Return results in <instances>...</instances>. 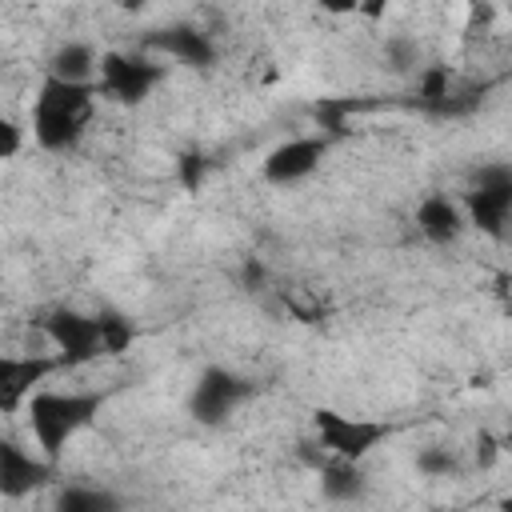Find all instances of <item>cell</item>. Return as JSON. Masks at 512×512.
Masks as SVG:
<instances>
[{
    "label": "cell",
    "instance_id": "7402d4cb",
    "mask_svg": "<svg viewBox=\"0 0 512 512\" xmlns=\"http://www.w3.org/2000/svg\"><path fill=\"white\" fill-rule=\"evenodd\" d=\"M496 456H500V440L488 436V432H480V436H476V464H480V468H492Z\"/></svg>",
    "mask_w": 512,
    "mask_h": 512
},
{
    "label": "cell",
    "instance_id": "8992f818",
    "mask_svg": "<svg viewBox=\"0 0 512 512\" xmlns=\"http://www.w3.org/2000/svg\"><path fill=\"white\" fill-rule=\"evenodd\" d=\"M44 336L56 348L64 368H80L92 364L96 356H104V336H100V316H84L72 308H56L44 316Z\"/></svg>",
    "mask_w": 512,
    "mask_h": 512
},
{
    "label": "cell",
    "instance_id": "5bb4252c",
    "mask_svg": "<svg viewBox=\"0 0 512 512\" xmlns=\"http://www.w3.org/2000/svg\"><path fill=\"white\" fill-rule=\"evenodd\" d=\"M368 488L364 480V468L360 460H340V456H328L320 464V492L324 500H336V504H348V500H360Z\"/></svg>",
    "mask_w": 512,
    "mask_h": 512
},
{
    "label": "cell",
    "instance_id": "5b68a950",
    "mask_svg": "<svg viewBox=\"0 0 512 512\" xmlns=\"http://www.w3.org/2000/svg\"><path fill=\"white\" fill-rule=\"evenodd\" d=\"M164 64L152 56H136V52H104L100 56V92L120 100V104H144L152 96V88L160 84Z\"/></svg>",
    "mask_w": 512,
    "mask_h": 512
},
{
    "label": "cell",
    "instance_id": "ffe728a7",
    "mask_svg": "<svg viewBox=\"0 0 512 512\" xmlns=\"http://www.w3.org/2000/svg\"><path fill=\"white\" fill-rule=\"evenodd\" d=\"M176 172H180V188H184V192H196V188L204 184L208 160H204L200 152H184V156L176 160Z\"/></svg>",
    "mask_w": 512,
    "mask_h": 512
},
{
    "label": "cell",
    "instance_id": "ba28073f",
    "mask_svg": "<svg viewBox=\"0 0 512 512\" xmlns=\"http://www.w3.org/2000/svg\"><path fill=\"white\" fill-rule=\"evenodd\" d=\"M332 148V136L320 132V136H288L284 144H276L264 164H260V176L276 188H288V184H300L304 176H312L324 160V152Z\"/></svg>",
    "mask_w": 512,
    "mask_h": 512
},
{
    "label": "cell",
    "instance_id": "cb8c5ba5",
    "mask_svg": "<svg viewBox=\"0 0 512 512\" xmlns=\"http://www.w3.org/2000/svg\"><path fill=\"white\" fill-rule=\"evenodd\" d=\"M388 4H392V0H360V12H356V16H364V20H384Z\"/></svg>",
    "mask_w": 512,
    "mask_h": 512
},
{
    "label": "cell",
    "instance_id": "ac0fdd59",
    "mask_svg": "<svg viewBox=\"0 0 512 512\" xmlns=\"http://www.w3.org/2000/svg\"><path fill=\"white\" fill-rule=\"evenodd\" d=\"M100 336H104V356H120L132 348L136 328L120 312H100Z\"/></svg>",
    "mask_w": 512,
    "mask_h": 512
},
{
    "label": "cell",
    "instance_id": "2e32d148",
    "mask_svg": "<svg viewBox=\"0 0 512 512\" xmlns=\"http://www.w3.org/2000/svg\"><path fill=\"white\" fill-rule=\"evenodd\" d=\"M56 508L60 512H112V508H120V500L96 484H64L56 492Z\"/></svg>",
    "mask_w": 512,
    "mask_h": 512
},
{
    "label": "cell",
    "instance_id": "9a60e30c",
    "mask_svg": "<svg viewBox=\"0 0 512 512\" xmlns=\"http://www.w3.org/2000/svg\"><path fill=\"white\" fill-rule=\"evenodd\" d=\"M48 72L60 76V80H96L100 76V56L88 40H64L52 60H48Z\"/></svg>",
    "mask_w": 512,
    "mask_h": 512
},
{
    "label": "cell",
    "instance_id": "30bf717a",
    "mask_svg": "<svg viewBox=\"0 0 512 512\" xmlns=\"http://www.w3.org/2000/svg\"><path fill=\"white\" fill-rule=\"evenodd\" d=\"M56 476V460H48L44 452L32 456L24 452L16 440H0V492L4 500H20L44 484H52Z\"/></svg>",
    "mask_w": 512,
    "mask_h": 512
},
{
    "label": "cell",
    "instance_id": "4fadbf2b",
    "mask_svg": "<svg viewBox=\"0 0 512 512\" xmlns=\"http://www.w3.org/2000/svg\"><path fill=\"white\" fill-rule=\"evenodd\" d=\"M416 104L432 116H448L456 108V88H452V68L444 60L424 64L416 72Z\"/></svg>",
    "mask_w": 512,
    "mask_h": 512
},
{
    "label": "cell",
    "instance_id": "7c38bea8",
    "mask_svg": "<svg viewBox=\"0 0 512 512\" xmlns=\"http://www.w3.org/2000/svg\"><path fill=\"white\" fill-rule=\"evenodd\" d=\"M468 228V216H464V204H456L452 196L444 192H428L420 204H416V232L436 244V248H448L464 236Z\"/></svg>",
    "mask_w": 512,
    "mask_h": 512
},
{
    "label": "cell",
    "instance_id": "44dd1931",
    "mask_svg": "<svg viewBox=\"0 0 512 512\" xmlns=\"http://www.w3.org/2000/svg\"><path fill=\"white\" fill-rule=\"evenodd\" d=\"M24 144V132L16 120H0V160H16Z\"/></svg>",
    "mask_w": 512,
    "mask_h": 512
},
{
    "label": "cell",
    "instance_id": "484cf974",
    "mask_svg": "<svg viewBox=\"0 0 512 512\" xmlns=\"http://www.w3.org/2000/svg\"><path fill=\"white\" fill-rule=\"evenodd\" d=\"M500 504H504V508H512V496H504V500H500Z\"/></svg>",
    "mask_w": 512,
    "mask_h": 512
},
{
    "label": "cell",
    "instance_id": "277c9868",
    "mask_svg": "<svg viewBox=\"0 0 512 512\" xmlns=\"http://www.w3.org/2000/svg\"><path fill=\"white\" fill-rule=\"evenodd\" d=\"M312 428H316V440H320L324 456L360 460V464L388 440V424L364 420V416H344L336 408H316L312 412Z\"/></svg>",
    "mask_w": 512,
    "mask_h": 512
},
{
    "label": "cell",
    "instance_id": "3957f363",
    "mask_svg": "<svg viewBox=\"0 0 512 512\" xmlns=\"http://www.w3.org/2000/svg\"><path fill=\"white\" fill-rule=\"evenodd\" d=\"M464 216L484 236L500 240L512 220V164H484L464 192Z\"/></svg>",
    "mask_w": 512,
    "mask_h": 512
},
{
    "label": "cell",
    "instance_id": "d4e9b609",
    "mask_svg": "<svg viewBox=\"0 0 512 512\" xmlns=\"http://www.w3.org/2000/svg\"><path fill=\"white\" fill-rule=\"evenodd\" d=\"M116 4H120V8H128V12H140L148 0H116Z\"/></svg>",
    "mask_w": 512,
    "mask_h": 512
},
{
    "label": "cell",
    "instance_id": "603a6c76",
    "mask_svg": "<svg viewBox=\"0 0 512 512\" xmlns=\"http://www.w3.org/2000/svg\"><path fill=\"white\" fill-rule=\"evenodd\" d=\"M316 8L328 12V16H356L360 12V0H316Z\"/></svg>",
    "mask_w": 512,
    "mask_h": 512
},
{
    "label": "cell",
    "instance_id": "e0dca14e",
    "mask_svg": "<svg viewBox=\"0 0 512 512\" xmlns=\"http://www.w3.org/2000/svg\"><path fill=\"white\" fill-rule=\"evenodd\" d=\"M384 68L388 72H420V44L412 36H388L384 40Z\"/></svg>",
    "mask_w": 512,
    "mask_h": 512
},
{
    "label": "cell",
    "instance_id": "9c48e42d",
    "mask_svg": "<svg viewBox=\"0 0 512 512\" xmlns=\"http://www.w3.org/2000/svg\"><path fill=\"white\" fill-rule=\"evenodd\" d=\"M64 368L60 356H44V352H28V356H0V412H20L28 404V396L56 372Z\"/></svg>",
    "mask_w": 512,
    "mask_h": 512
},
{
    "label": "cell",
    "instance_id": "52a82bcc",
    "mask_svg": "<svg viewBox=\"0 0 512 512\" xmlns=\"http://www.w3.org/2000/svg\"><path fill=\"white\" fill-rule=\"evenodd\" d=\"M252 396V384L244 380V376H236L232 368H220V364H212V368H204L200 372V380L192 384V396H188V412L200 420V424H224L244 400Z\"/></svg>",
    "mask_w": 512,
    "mask_h": 512
},
{
    "label": "cell",
    "instance_id": "8fae6325",
    "mask_svg": "<svg viewBox=\"0 0 512 512\" xmlns=\"http://www.w3.org/2000/svg\"><path fill=\"white\" fill-rule=\"evenodd\" d=\"M148 48L168 56V60H180L188 68H212L216 64V44L208 32H200L196 24H168V28H156L148 36Z\"/></svg>",
    "mask_w": 512,
    "mask_h": 512
},
{
    "label": "cell",
    "instance_id": "d6986e66",
    "mask_svg": "<svg viewBox=\"0 0 512 512\" xmlns=\"http://www.w3.org/2000/svg\"><path fill=\"white\" fill-rule=\"evenodd\" d=\"M416 472H420V476H428V480H448V476H456V472H460V460H456V452H452V448L432 444V448H424V452L416 456Z\"/></svg>",
    "mask_w": 512,
    "mask_h": 512
},
{
    "label": "cell",
    "instance_id": "6da1fadb",
    "mask_svg": "<svg viewBox=\"0 0 512 512\" xmlns=\"http://www.w3.org/2000/svg\"><path fill=\"white\" fill-rule=\"evenodd\" d=\"M96 96L100 84L96 80H60V76H44L36 100H32V140L44 152H72L96 112Z\"/></svg>",
    "mask_w": 512,
    "mask_h": 512
},
{
    "label": "cell",
    "instance_id": "7a4b0ae2",
    "mask_svg": "<svg viewBox=\"0 0 512 512\" xmlns=\"http://www.w3.org/2000/svg\"><path fill=\"white\" fill-rule=\"evenodd\" d=\"M104 396L100 392H56V388H36L24 404V424L36 440V448L48 460H60L64 444H72L76 432H84L96 412H100Z\"/></svg>",
    "mask_w": 512,
    "mask_h": 512
}]
</instances>
